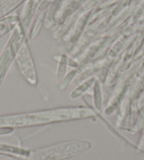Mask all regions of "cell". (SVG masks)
<instances>
[{
  "mask_svg": "<svg viewBox=\"0 0 144 160\" xmlns=\"http://www.w3.org/2000/svg\"><path fill=\"white\" fill-rule=\"evenodd\" d=\"M26 39L24 28L21 23H19L14 29L10 39L0 54V88L5 81V78L7 75V72L13 62L16 59L17 52Z\"/></svg>",
  "mask_w": 144,
  "mask_h": 160,
  "instance_id": "cell-3",
  "label": "cell"
},
{
  "mask_svg": "<svg viewBox=\"0 0 144 160\" xmlns=\"http://www.w3.org/2000/svg\"><path fill=\"white\" fill-rule=\"evenodd\" d=\"M4 1H6V0H0V4H2V3H3Z\"/></svg>",
  "mask_w": 144,
  "mask_h": 160,
  "instance_id": "cell-6",
  "label": "cell"
},
{
  "mask_svg": "<svg viewBox=\"0 0 144 160\" xmlns=\"http://www.w3.org/2000/svg\"><path fill=\"white\" fill-rule=\"evenodd\" d=\"M92 110L83 106L61 107L51 110H37L0 116V127L20 128L36 126L60 121H68L93 117Z\"/></svg>",
  "mask_w": 144,
  "mask_h": 160,
  "instance_id": "cell-1",
  "label": "cell"
},
{
  "mask_svg": "<svg viewBox=\"0 0 144 160\" xmlns=\"http://www.w3.org/2000/svg\"><path fill=\"white\" fill-rule=\"evenodd\" d=\"M91 144L86 141H71L33 152L31 160H61L88 150Z\"/></svg>",
  "mask_w": 144,
  "mask_h": 160,
  "instance_id": "cell-2",
  "label": "cell"
},
{
  "mask_svg": "<svg viewBox=\"0 0 144 160\" xmlns=\"http://www.w3.org/2000/svg\"><path fill=\"white\" fill-rule=\"evenodd\" d=\"M16 62L20 73L29 84L35 86L38 82L37 71L35 68L34 58L27 40H25L16 55Z\"/></svg>",
  "mask_w": 144,
  "mask_h": 160,
  "instance_id": "cell-4",
  "label": "cell"
},
{
  "mask_svg": "<svg viewBox=\"0 0 144 160\" xmlns=\"http://www.w3.org/2000/svg\"><path fill=\"white\" fill-rule=\"evenodd\" d=\"M19 23L20 19L18 15H8L0 17V38L9 33V31L14 30Z\"/></svg>",
  "mask_w": 144,
  "mask_h": 160,
  "instance_id": "cell-5",
  "label": "cell"
}]
</instances>
